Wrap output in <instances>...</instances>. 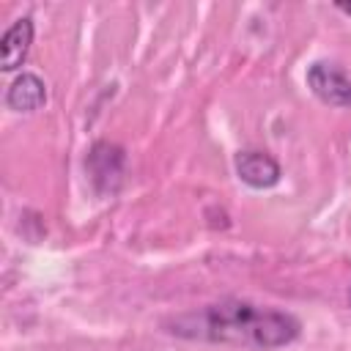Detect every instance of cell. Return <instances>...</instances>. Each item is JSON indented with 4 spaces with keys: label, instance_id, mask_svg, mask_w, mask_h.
Instances as JSON below:
<instances>
[{
    "label": "cell",
    "instance_id": "8992f818",
    "mask_svg": "<svg viewBox=\"0 0 351 351\" xmlns=\"http://www.w3.org/2000/svg\"><path fill=\"white\" fill-rule=\"evenodd\" d=\"M33 44V19L30 16H19L0 38V66L3 71H16Z\"/></svg>",
    "mask_w": 351,
    "mask_h": 351
},
{
    "label": "cell",
    "instance_id": "277c9868",
    "mask_svg": "<svg viewBox=\"0 0 351 351\" xmlns=\"http://www.w3.org/2000/svg\"><path fill=\"white\" fill-rule=\"evenodd\" d=\"M233 167H236V176L252 186V189H271L274 184H280L282 178V167L280 162L266 154V151H258V148H244L236 154L233 159Z\"/></svg>",
    "mask_w": 351,
    "mask_h": 351
},
{
    "label": "cell",
    "instance_id": "6da1fadb",
    "mask_svg": "<svg viewBox=\"0 0 351 351\" xmlns=\"http://www.w3.org/2000/svg\"><path fill=\"white\" fill-rule=\"evenodd\" d=\"M176 337L222 343V346H247L258 351H274L291 346L302 335V321L277 307L255 304L247 299H219L200 310L176 315L167 324Z\"/></svg>",
    "mask_w": 351,
    "mask_h": 351
},
{
    "label": "cell",
    "instance_id": "7a4b0ae2",
    "mask_svg": "<svg viewBox=\"0 0 351 351\" xmlns=\"http://www.w3.org/2000/svg\"><path fill=\"white\" fill-rule=\"evenodd\" d=\"M85 170L90 176V184L99 195H115L123 184L126 173V151L118 143L99 140L90 145L85 156Z\"/></svg>",
    "mask_w": 351,
    "mask_h": 351
},
{
    "label": "cell",
    "instance_id": "52a82bcc",
    "mask_svg": "<svg viewBox=\"0 0 351 351\" xmlns=\"http://www.w3.org/2000/svg\"><path fill=\"white\" fill-rule=\"evenodd\" d=\"M337 8H340L343 14H351V3H337Z\"/></svg>",
    "mask_w": 351,
    "mask_h": 351
},
{
    "label": "cell",
    "instance_id": "5b68a950",
    "mask_svg": "<svg viewBox=\"0 0 351 351\" xmlns=\"http://www.w3.org/2000/svg\"><path fill=\"white\" fill-rule=\"evenodd\" d=\"M47 104V85L38 74L22 71L11 80L5 90V107L14 112H36Z\"/></svg>",
    "mask_w": 351,
    "mask_h": 351
},
{
    "label": "cell",
    "instance_id": "3957f363",
    "mask_svg": "<svg viewBox=\"0 0 351 351\" xmlns=\"http://www.w3.org/2000/svg\"><path fill=\"white\" fill-rule=\"evenodd\" d=\"M304 80L318 101L337 110H351V77L346 74L343 66L332 60H313L307 66Z\"/></svg>",
    "mask_w": 351,
    "mask_h": 351
}]
</instances>
